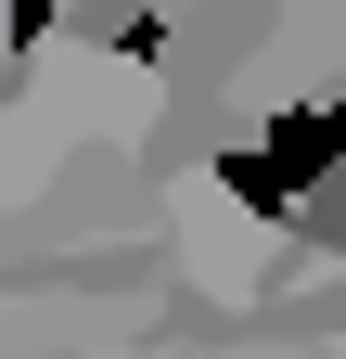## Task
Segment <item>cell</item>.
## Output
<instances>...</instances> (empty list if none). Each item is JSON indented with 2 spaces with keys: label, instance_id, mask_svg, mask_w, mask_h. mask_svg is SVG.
Returning a JSON list of instances; mask_svg holds the SVG:
<instances>
[{
  "label": "cell",
  "instance_id": "cell-1",
  "mask_svg": "<svg viewBox=\"0 0 346 359\" xmlns=\"http://www.w3.org/2000/svg\"><path fill=\"white\" fill-rule=\"evenodd\" d=\"M321 142H346V116H333V128H321ZM333 180H346V154H333ZM244 193H295V142H282V154H270V167H256V154H244Z\"/></svg>",
  "mask_w": 346,
  "mask_h": 359
}]
</instances>
